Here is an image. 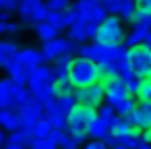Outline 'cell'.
I'll return each mask as SVG.
<instances>
[{"label": "cell", "mask_w": 151, "mask_h": 149, "mask_svg": "<svg viewBox=\"0 0 151 149\" xmlns=\"http://www.w3.org/2000/svg\"><path fill=\"white\" fill-rule=\"evenodd\" d=\"M101 83V68L97 62L75 56V62L70 66V85L75 89H83V87H91Z\"/></svg>", "instance_id": "obj_1"}, {"label": "cell", "mask_w": 151, "mask_h": 149, "mask_svg": "<svg viewBox=\"0 0 151 149\" xmlns=\"http://www.w3.org/2000/svg\"><path fill=\"white\" fill-rule=\"evenodd\" d=\"M77 11V23L83 27L89 25H101L108 19V13L104 9V0H79L73 4Z\"/></svg>", "instance_id": "obj_2"}, {"label": "cell", "mask_w": 151, "mask_h": 149, "mask_svg": "<svg viewBox=\"0 0 151 149\" xmlns=\"http://www.w3.org/2000/svg\"><path fill=\"white\" fill-rule=\"evenodd\" d=\"M124 37H126V31H124V25H122V19L120 17H108L101 25H99V33H97V44H104V46H122L124 44Z\"/></svg>", "instance_id": "obj_3"}, {"label": "cell", "mask_w": 151, "mask_h": 149, "mask_svg": "<svg viewBox=\"0 0 151 149\" xmlns=\"http://www.w3.org/2000/svg\"><path fill=\"white\" fill-rule=\"evenodd\" d=\"M79 46L81 44H75L68 37H56L48 44H42L44 64L56 62V58H60V56H75V52H79Z\"/></svg>", "instance_id": "obj_4"}, {"label": "cell", "mask_w": 151, "mask_h": 149, "mask_svg": "<svg viewBox=\"0 0 151 149\" xmlns=\"http://www.w3.org/2000/svg\"><path fill=\"white\" fill-rule=\"evenodd\" d=\"M75 99L83 108H95L97 110L106 104V85L97 83V85H91V87L75 89Z\"/></svg>", "instance_id": "obj_5"}, {"label": "cell", "mask_w": 151, "mask_h": 149, "mask_svg": "<svg viewBox=\"0 0 151 149\" xmlns=\"http://www.w3.org/2000/svg\"><path fill=\"white\" fill-rule=\"evenodd\" d=\"M128 68L134 75H139L141 79H149L151 77V52L145 46L130 50L128 52Z\"/></svg>", "instance_id": "obj_6"}, {"label": "cell", "mask_w": 151, "mask_h": 149, "mask_svg": "<svg viewBox=\"0 0 151 149\" xmlns=\"http://www.w3.org/2000/svg\"><path fill=\"white\" fill-rule=\"evenodd\" d=\"M104 85H106V104L112 106V108L120 106L122 101H126V99L130 97V93H128V89L124 87V83H122L120 77L106 79Z\"/></svg>", "instance_id": "obj_7"}, {"label": "cell", "mask_w": 151, "mask_h": 149, "mask_svg": "<svg viewBox=\"0 0 151 149\" xmlns=\"http://www.w3.org/2000/svg\"><path fill=\"white\" fill-rule=\"evenodd\" d=\"M50 81H56V77H54V66H50V64H42V66L29 71L27 89H29V93L33 95V93H37L44 85H48Z\"/></svg>", "instance_id": "obj_8"}, {"label": "cell", "mask_w": 151, "mask_h": 149, "mask_svg": "<svg viewBox=\"0 0 151 149\" xmlns=\"http://www.w3.org/2000/svg\"><path fill=\"white\" fill-rule=\"evenodd\" d=\"M15 112L19 114L23 128H27V130H31V132H33V130H35V126L46 118L44 108H42L40 104H35V101H31V104H27V106L19 108V110H15Z\"/></svg>", "instance_id": "obj_9"}, {"label": "cell", "mask_w": 151, "mask_h": 149, "mask_svg": "<svg viewBox=\"0 0 151 149\" xmlns=\"http://www.w3.org/2000/svg\"><path fill=\"white\" fill-rule=\"evenodd\" d=\"M44 114H46V120L56 128V130H62V132H68V116L60 110L58 101L56 99H50L46 101L44 106Z\"/></svg>", "instance_id": "obj_10"}, {"label": "cell", "mask_w": 151, "mask_h": 149, "mask_svg": "<svg viewBox=\"0 0 151 149\" xmlns=\"http://www.w3.org/2000/svg\"><path fill=\"white\" fill-rule=\"evenodd\" d=\"M15 60H17L25 71H33V68H37V66L44 64V54H42V48L25 46V48H21V52L15 56Z\"/></svg>", "instance_id": "obj_11"}, {"label": "cell", "mask_w": 151, "mask_h": 149, "mask_svg": "<svg viewBox=\"0 0 151 149\" xmlns=\"http://www.w3.org/2000/svg\"><path fill=\"white\" fill-rule=\"evenodd\" d=\"M126 118L130 120V124H132L134 128H139V130H143V132L151 130V104L139 101L137 108H134V112H132L130 116H126Z\"/></svg>", "instance_id": "obj_12"}, {"label": "cell", "mask_w": 151, "mask_h": 149, "mask_svg": "<svg viewBox=\"0 0 151 149\" xmlns=\"http://www.w3.org/2000/svg\"><path fill=\"white\" fill-rule=\"evenodd\" d=\"M13 87L15 81L9 77L0 79V110H17L15 97H13Z\"/></svg>", "instance_id": "obj_13"}, {"label": "cell", "mask_w": 151, "mask_h": 149, "mask_svg": "<svg viewBox=\"0 0 151 149\" xmlns=\"http://www.w3.org/2000/svg\"><path fill=\"white\" fill-rule=\"evenodd\" d=\"M89 130V122L85 118L83 106H77L70 114H68V132H85Z\"/></svg>", "instance_id": "obj_14"}, {"label": "cell", "mask_w": 151, "mask_h": 149, "mask_svg": "<svg viewBox=\"0 0 151 149\" xmlns=\"http://www.w3.org/2000/svg\"><path fill=\"white\" fill-rule=\"evenodd\" d=\"M4 68H6V77H9V79H13L17 85H25V87H27L29 71H25V68L15 60V58H11V60H9V64H6Z\"/></svg>", "instance_id": "obj_15"}, {"label": "cell", "mask_w": 151, "mask_h": 149, "mask_svg": "<svg viewBox=\"0 0 151 149\" xmlns=\"http://www.w3.org/2000/svg\"><path fill=\"white\" fill-rule=\"evenodd\" d=\"M0 128L6 132H15V130L23 128L19 114L15 110H0Z\"/></svg>", "instance_id": "obj_16"}, {"label": "cell", "mask_w": 151, "mask_h": 149, "mask_svg": "<svg viewBox=\"0 0 151 149\" xmlns=\"http://www.w3.org/2000/svg\"><path fill=\"white\" fill-rule=\"evenodd\" d=\"M122 79V83H124V87L128 89V93H130V97H139V93H141V89H143V85H145V81L147 79H141L139 75H134L130 68L120 77Z\"/></svg>", "instance_id": "obj_17"}, {"label": "cell", "mask_w": 151, "mask_h": 149, "mask_svg": "<svg viewBox=\"0 0 151 149\" xmlns=\"http://www.w3.org/2000/svg\"><path fill=\"white\" fill-rule=\"evenodd\" d=\"M33 29H35V33H37V37H40L42 44H48V42L60 37V31H58L54 25H50L48 21H46V23H40V25H33Z\"/></svg>", "instance_id": "obj_18"}, {"label": "cell", "mask_w": 151, "mask_h": 149, "mask_svg": "<svg viewBox=\"0 0 151 149\" xmlns=\"http://www.w3.org/2000/svg\"><path fill=\"white\" fill-rule=\"evenodd\" d=\"M31 139H33V132L27 130V128H19L15 132L9 135V141L6 143H13V145H21V147H31Z\"/></svg>", "instance_id": "obj_19"}, {"label": "cell", "mask_w": 151, "mask_h": 149, "mask_svg": "<svg viewBox=\"0 0 151 149\" xmlns=\"http://www.w3.org/2000/svg\"><path fill=\"white\" fill-rule=\"evenodd\" d=\"M110 132V126H108V122L106 120H101V118H97L91 126H89V130H87V137L91 139V141H101L106 135Z\"/></svg>", "instance_id": "obj_20"}, {"label": "cell", "mask_w": 151, "mask_h": 149, "mask_svg": "<svg viewBox=\"0 0 151 149\" xmlns=\"http://www.w3.org/2000/svg\"><path fill=\"white\" fill-rule=\"evenodd\" d=\"M13 97H15V104H17V110L33 101V95L29 93V89H27L25 85H17V83H15V87H13Z\"/></svg>", "instance_id": "obj_21"}, {"label": "cell", "mask_w": 151, "mask_h": 149, "mask_svg": "<svg viewBox=\"0 0 151 149\" xmlns=\"http://www.w3.org/2000/svg\"><path fill=\"white\" fill-rule=\"evenodd\" d=\"M66 37H68L70 42H75V44H87V40H89L87 29H85L83 25H79V23H75L73 27H68Z\"/></svg>", "instance_id": "obj_22"}, {"label": "cell", "mask_w": 151, "mask_h": 149, "mask_svg": "<svg viewBox=\"0 0 151 149\" xmlns=\"http://www.w3.org/2000/svg\"><path fill=\"white\" fill-rule=\"evenodd\" d=\"M42 6L40 0H21V6H19V17H27V19H33L35 11Z\"/></svg>", "instance_id": "obj_23"}, {"label": "cell", "mask_w": 151, "mask_h": 149, "mask_svg": "<svg viewBox=\"0 0 151 149\" xmlns=\"http://www.w3.org/2000/svg\"><path fill=\"white\" fill-rule=\"evenodd\" d=\"M137 11H139V6H137L134 0H122L120 19H122V21H126V23H132V17H134V13H137Z\"/></svg>", "instance_id": "obj_24"}, {"label": "cell", "mask_w": 151, "mask_h": 149, "mask_svg": "<svg viewBox=\"0 0 151 149\" xmlns=\"http://www.w3.org/2000/svg\"><path fill=\"white\" fill-rule=\"evenodd\" d=\"M97 114H99V118H101V120H106V122H108V126H110V128H112V126L118 122V118H120V116H116L114 108H112V106H108V104H104L101 108H97Z\"/></svg>", "instance_id": "obj_25"}, {"label": "cell", "mask_w": 151, "mask_h": 149, "mask_svg": "<svg viewBox=\"0 0 151 149\" xmlns=\"http://www.w3.org/2000/svg\"><path fill=\"white\" fill-rule=\"evenodd\" d=\"M137 104H139V101H134V97H128L126 101H122L120 106H116V108H114V112H116V116H120V118H126V116H130V114L134 112Z\"/></svg>", "instance_id": "obj_26"}, {"label": "cell", "mask_w": 151, "mask_h": 149, "mask_svg": "<svg viewBox=\"0 0 151 149\" xmlns=\"http://www.w3.org/2000/svg\"><path fill=\"white\" fill-rule=\"evenodd\" d=\"M0 52H4L9 58H15L21 52V46L15 40H0Z\"/></svg>", "instance_id": "obj_27"}, {"label": "cell", "mask_w": 151, "mask_h": 149, "mask_svg": "<svg viewBox=\"0 0 151 149\" xmlns=\"http://www.w3.org/2000/svg\"><path fill=\"white\" fill-rule=\"evenodd\" d=\"M56 101H58V106H60V110L68 116L79 104H77V99H75V93L73 95H60V97H56Z\"/></svg>", "instance_id": "obj_28"}, {"label": "cell", "mask_w": 151, "mask_h": 149, "mask_svg": "<svg viewBox=\"0 0 151 149\" xmlns=\"http://www.w3.org/2000/svg\"><path fill=\"white\" fill-rule=\"evenodd\" d=\"M132 128H134V126L130 124V120H128V118H118V122H116V124H114V126H112L110 130H112V132H114L116 137H122V135L130 132Z\"/></svg>", "instance_id": "obj_29"}, {"label": "cell", "mask_w": 151, "mask_h": 149, "mask_svg": "<svg viewBox=\"0 0 151 149\" xmlns=\"http://www.w3.org/2000/svg\"><path fill=\"white\" fill-rule=\"evenodd\" d=\"M104 9H106L108 17H120L122 0H104Z\"/></svg>", "instance_id": "obj_30"}, {"label": "cell", "mask_w": 151, "mask_h": 149, "mask_svg": "<svg viewBox=\"0 0 151 149\" xmlns=\"http://www.w3.org/2000/svg\"><path fill=\"white\" fill-rule=\"evenodd\" d=\"M46 4H48V11H52V13H64V11H68L73 6L68 0H50Z\"/></svg>", "instance_id": "obj_31"}, {"label": "cell", "mask_w": 151, "mask_h": 149, "mask_svg": "<svg viewBox=\"0 0 151 149\" xmlns=\"http://www.w3.org/2000/svg\"><path fill=\"white\" fill-rule=\"evenodd\" d=\"M132 33H134V35H139V37L145 42V40L151 35V27H147L145 23H132Z\"/></svg>", "instance_id": "obj_32"}, {"label": "cell", "mask_w": 151, "mask_h": 149, "mask_svg": "<svg viewBox=\"0 0 151 149\" xmlns=\"http://www.w3.org/2000/svg\"><path fill=\"white\" fill-rule=\"evenodd\" d=\"M143 44H145V42H143L139 35H134L132 31H130V33L124 37V46H126L128 50H134V48H139V46H143Z\"/></svg>", "instance_id": "obj_33"}, {"label": "cell", "mask_w": 151, "mask_h": 149, "mask_svg": "<svg viewBox=\"0 0 151 149\" xmlns=\"http://www.w3.org/2000/svg\"><path fill=\"white\" fill-rule=\"evenodd\" d=\"M139 101L151 104V81H149V79L145 81V85H143V89H141V93H139Z\"/></svg>", "instance_id": "obj_34"}, {"label": "cell", "mask_w": 151, "mask_h": 149, "mask_svg": "<svg viewBox=\"0 0 151 149\" xmlns=\"http://www.w3.org/2000/svg\"><path fill=\"white\" fill-rule=\"evenodd\" d=\"M68 135H70V139H73V141H75L79 147H83V145L87 143V139H89L85 132H68Z\"/></svg>", "instance_id": "obj_35"}, {"label": "cell", "mask_w": 151, "mask_h": 149, "mask_svg": "<svg viewBox=\"0 0 151 149\" xmlns=\"http://www.w3.org/2000/svg\"><path fill=\"white\" fill-rule=\"evenodd\" d=\"M101 141H104V143H106V145H108L110 149H114V147H118V137H116V135H114L112 130H110V132H108V135H106V137H104Z\"/></svg>", "instance_id": "obj_36"}, {"label": "cell", "mask_w": 151, "mask_h": 149, "mask_svg": "<svg viewBox=\"0 0 151 149\" xmlns=\"http://www.w3.org/2000/svg\"><path fill=\"white\" fill-rule=\"evenodd\" d=\"M83 149H110V147H108L104 141H91V139H89V141L83 145Z\"/></svg>", "instance_id": "obj_37"}, {"label": "cell", "mask_w": 151, "mask_h": 149, "mask_svg": "<svg viewBox=\"0 0 151 149\" xmlns=\"http://www.w3.org/2000/svg\"><path fill=\"white\" fill-rule=\"evenodd\" d=\"M21 29H23V27H21L19 21H9V23H6V33H11V35H17Z\"/></svg>", "instance_id": "obj_38"}, {"label": "cell", "mask_w": 151, "mask_h": 149, "mask_svg": "<svg viewBox=\"0 0 151 149\" xmlns=\"http://www.w3.org/2000/svg\"><path fill=\"white\" fill-rule=\"evenodd\" d=\"M75 93V87L70 83H64V85H58V97L60 95H73Z\"/></svg>", "instance_id": "obj_39"}, {"label": "cell", "mask_w": 151, "mask_h": 149, "mask_svg": "<svg viewBox=\"0 0 151 149\" xmlns=\"http://www.w3.org/2000/svg\"><path fill=\"white\" fill-rule=\"evenodd\" d=\"M31 149H58V147H56V145H54L50 139H44V141H40L37 145H33Z\"/></svg>", "instance_id": "obj_40"}, {"label": "cell", "mask_w": 151, "mask_h": 149, "mask_svg": "<svg viewBox=\"0 0 151 149\" xmlns=\"http://www.w3.org/2000/svg\"><path fill=\"white\" fill-rule=\"evenodd\" d=\"M60 149H79V145L70 139V135H66V139H64L62 145H60Z\"/></svg>", "instance_id": "obj_41"}, {"label": "cell", "mask_w": 151, "mask_h": 149, "mask_svg": "<svg viewBox=\"0 0 151 149\" xmlns=\"http://www.w3.org/2000/svg\"><path fill=\"white\" fill-rule=\"evenodd\" d=\"M19 6H21V0H9L6 13H9V15H13V13H19Z\"/></svg>", "instance_id": "obj_42"}, {"label": "cell", "mask_w": 151, "mask_h": 149, "mask_svg": "<svg viewBox=\"0 0 151 149\" xmlns=\"http://www.w3.org/2000/svg\"><path fill=\"white\" fill-rule=\"evenodd\" d=\"M137 6H139V11H143V13H149V15H151V0H139Z\"/></svg>", "instance_id": "obj_43"}, {"label": "cell", "mask_w": 151, "mask_h": 149, "mask_svg": "<svg viewBox=\"0 0 151 149\" xmlns=\"http://www.w3.org/2000/svg\"><path fill=\"white\" fill-rule=\"evenodd\" d=\"M6 141H9L6 130H2V128H0V147H4V145H6Z\"/></svg>", "instance_id": "obj_44"}, {"label": "cell", "mask_w": 151, "mask_h": 149, "mask_svg": "<svg viewBox=\"0 0 151 149\" xmlns=\"http://www.w3.org/2000/svg\"><path fill=\"white\" fill-rule=\"evenodd\" d=\"M9 60H11V58H9L4 52H0V68H2V66H6V64H9Z\"/></svg>", "instance_id": "obj_45"}, {"label": "cell", "mask_w": 151, "mask_h": 149, "mask_svg": "<svg viewBox=\"0 0 151 149\" xmlns=\"http://www.w3.org/2000/svg\"><path fill=\"white\" fill-rule=\"evenodd\" d=\"M19 23H21V27H23V29H27V27H31V25H33V21H31V19H27V17H23Z\"/></svg>", "instance_id": "obj_46"}, {"label": "cell", "mask_w": 151, "mask_h": 149, "mask_svg": "<svg viewBox=\"0 0 151 149\" xmlns=\"http://www.w3.org/2000/svg\"><path fill=\"white\" fill-rule=\"evenodd\" d=\"M6 6H9V0H0V13H6Z\"/></svg>", "instance_id": "obj_47"}, {"label": "cell", "mask_w": 151, "mask_h": 149, "mask_svg": "<svg viewBox=\"0 0 151 149\" xmlns=\"http://www.w3.org/2000/svg\"><path fill=\"white\" fill-rule=\"evenodd\" d=\"M2 149H25V147H21V145H13V143H6Z\"/></svg>", "instance_id": "obj_48"}, {"label": "cell", "mask_w": 151, "mask_h": 149, "mask_svg": "<svg viewBox=\"0 0 151 149\" xmlns=\"http://www.w3.org/2000/svg\"><path fill=\"white\" fill-rule=\"evenodd\" d=\"M4 33H6V23L0 21V35H4Z\"/></svg>", "instance_id": "obj_49"}, {"label": "cell", "mask_w": 151, "mask_h": 149, "mask_svg": "<svg viewBox=\"0 0 151 149\" xmlns=\"http://www.w3.org/2000/svg\"><path fill=\"white\" fill-rule=\"evenodd\" d=\"M143 46H145V48H147V50H149V52H151V35H149V37H147V40H145V44H143Z\"/></svg>", "instance_id": "obj_50"}, {"label": "cell", "mask_w": 151, "mask_h": 149, "mask_svg": "<svg viewBox=\"0 0 151 149\" xmlns=\"http://www.w3.org/2000/svg\"><path fill=\"white\" fill-rule=\"evenodd\" d=\"M137 149H151V143H147V141H145V143H143V145H139Z\"/></svg>", "instance_id": "obj_51"}, {"label": "cell", "mask_w": 151, "mask_h": 149, "mask_svg": "<svg viewBox=\"0 0 151 149\" xmlns=\"http://www.w3.org/2000/svg\"><path fill=\"white\" fill-rule=\"evenodd\" d=\"M145 141H147V143H151V130H147V132H145Z\"/></svg>", "instance_id": "obj_52"}, {"label": "cell", "mask_w": 151, "mask_h": 149, "mask_svg": "<svg viewBox=\"0 0 151 149\" xmlns=\"http://www.w3.org/2000/svg\"><path fill=\"white\" fill-rule=\"evenodd\" d=\"M114 149H126V147H122V145H118V147H114Z\"/></svg>", "instance_id": "obj_53"}, {"label": "cell", "mask_w": 151, "mask_h": 149, "mask_svg": "<svg viewBox=\"0 0 151 149\" xmlns=\"http://www.w3.org/2000/svg\"><path fill=\"white\" fill-rule=\"evenodd\" d=\"M0 17H2V13H0Z\"/></svg>", "instance_id": "obj_54"}, {"label": "cell", "mask_w": 151, "mask_h": 149, "mask_svg": "<svg viewBox=\"0 0 151 149\" xmlns=\"http://www.w3.org/2000/svg\"><path fill=\"white\" fill-rule=\"evenodd\" d=\"M149 81H151V77H149Z\"/></svg>", "instance_id": "obj_55"}]
</instances>
